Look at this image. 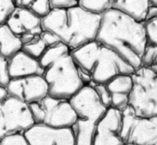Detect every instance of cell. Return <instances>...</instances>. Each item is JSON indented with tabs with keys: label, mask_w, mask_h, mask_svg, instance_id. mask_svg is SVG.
Instances as JSON below:
<instances>
[{
	"label": "cell",
	"mask_w": 157,
	"mask_h": 145,
	"mask_svg": "<svg viewBox=\"0 0 157 145\" xmlns=\"http://www.w3.org/2000/svg\"><path fill=\"white\" fill-rule=\"evenodd\" d=\"M8 135L25 133L35 124L29 105L9 96L2 103Z\"/></svg>",
	"instance_id": "obj_10"
},
{
	"label": "cell",
	"mask_w": 157,
	"mask_h": 145,
	"mask_svg": "<svg viewBox=\"0 0 157 145\" xmlns=\"http://www.w3.org/2000/svg\"><path fill=\"white\" fill-rule=\"evenodd\" d=\"M124 145H133V144H125Z\"/></svg>",
	"instance_id": "obj_36"
},
{
	"label": "cell",
	"mask_w": 157,
	"mask_h": 145,
	"mask_svg": "<svg viewBox=\"0 0 157 145\" xmlns=\"http://www.w3.org/2000/svg\"><path fill=\"white\" fill-rule=\"evenodd\" d=\"M19 7L28 9L41 18L47 16L52 10L50 0H21Z\"/></svg>",
	"instance_id": "obj_18"
},
{
	"label": "cell",
	"mask_w": 157,
	"mask_h": 145,
	"mask_svg": "<svg viewBox=\"0 0 157 145\" xmlns=\"http://www.w3.org/2000/svg\"><path fill=\"white\" fill-rule=\"evenodd\" d=\"M6 135H8V132L7 128H6V116H5L4 111H3L1 103L0 104V141Z\"/></svg>",
	"instance_id": "obj_30"
},
{
	"label": "cell",
	"mask_w": 157,
	"mask_h": 145,
	"mask_svg": "<svg viewBox=\"0 0 157 145\" xmlns=\"http://www.w3.org/2000/svg\"><path fill=\"white\" fill-rule=\"evenodd\" d=\"M40 17L28 9L16 7L6 24L18 37L25 35H40L43 27Z\"/></svg>",
	"instance_id": "obj_13"
},
{
	"label": "cell",
	"mask_w": 157,
	"mask_h": 145,
	"mask_svg": "<svg viewBox=\"0 0 157 145\" xmlns=\"http://www.w3.org/2000/svg\"><path fill=\"white\" fill-rule=\"evenodd\" d=\"M133 88L129 95V107L136 117L157 116V74L152 68L142 66L131 75Z\"/></svg>",
	"instance_id": "obj_6"
},
{
	"label": "cell",
	"mask_w": 157,
	"mask_h": 145,
	"mask_svg": "<svg viewBox=\"0 0 157 145\" xmlns=\"http://www.w3.org/2000/svg\"><path fill=\"white\" fill-rule=\"evenodd\" d=\"M151 120H152V121H153V122L154 123L155 126H156V128H157V116L156 117H154V118H152Z\"/></svg>",
	"instance_id": "obj_34"
},
{
	"label": "cell",
	"mask_w": 157,
	"mask_h": 145,
	"mask_svg": "<svg viewBox=\"0 0 157 145\" xmlns=\"http://www.w3.org/2000/svg\"><path fill=\"white\" fill-rule=\"evenodd\" d=\"M47 49L48 47L41 39L40 35H37L29 42L22 45L21 51L32 58L39 60Z\"/></svg>",
	"instance_id": "obj_19"
},
{
	"label": "cell",
	"mask_w": 157,
	"mask_h": 145,
	"mask_svg": "<svg viewBox=\"0 0 157 145\" xmlns=\"http://www.w3.org/2000/svg\"><path fill=\"white\" fill-rule=\"evenodd\" d=\"M79 7L97 15H101L111 8L110 0H79Z\"/></svg>",
	"instance_id": "obj_20"
},
{
	"label": "cell",
	"mask_w": 157,
	"mask_h": 145,
	"mask_svg": "<svg viewBox=\"0 0 157 145\" xmlns=\"http://www.w3.org/2000/svg\"><path fill=\"white\" fill-rule=\"evenodd\" d=\"M129 107V95L122 94H111L110 108L119 112H124Z\"/></svg>",
	"instance_id": "obj_25"
},
{
	"label": "cell",
	"mask_w": 157,
	"mask_h": 145,
	"mask_svg": "<svg viewBox=\"0 0 157 145\" xmlns=\"http://www.w3.org/2000/svg\"><path fill=\"white\" fill-rule=\"evenodd\" d=\"M106 86L111 94L129 95L133 88V78L131 75H120L110 80Z\"/></svg>",
	"instance_id": "obj_17"
},
{
	"label": "cell",
	"mask_w": 157,
	"mask_h": 145,
	"mask_svg": "<svg viewBox=\"0 0 157 145\" xmlns=\"http://www.w3.org/2000/svg\"><path fill=\"white\" fill-rule=\"evenodd\" d=\"M156 59L157 48L150 45H147L144 54H143L142 58H141L142 66L151 68L156 64Z\"/></svg>",
	"instance_id": "obj_24"
},
{
	"label": "cell",
	"mask_w": 157,
	"mask_h": 145,
	"mask_svg": "<svg viewBox=\"0 0 157 145\" xmlns=\"http://www.w3.org/2000/svg\"><path fill=\"white\" fill-rule=\"evenodd\" d=\"M29 145H75L71 128H52L34 124L24 133Z\"/></svg>",
	"instance_id": "obj_12"
},
{
	"label": "cell",
	"mask_w": 157,
	"mask_h": 145,
	"mask_svg": "<svg viewBox=\"0 0 157 145\" xmlns=\"http://www.w3.org/2000/svg\"><path fill=\"white\" fill-rule=\"evenodd\" d=\"M22 46L21 39L6 24L0 26V55L6 59L20 52Z\"/></svg>",
	"instance_id": "obj_16"
},
{
	"label": "cell",
	"mask_w": 157,
	"mask_h": 145,
	"mask_svg": "<svg viewBox=\"0 0 157 145\" xmlns=\"http://www.w3.org/2000/svg\"><path fill=\"white\" fill-rule=\"evenodd\" d=\"M43 77L48 85V95L70 100L84 86L71 51L62 43L48 48L39 59Z\"/></svg>",
	"instance_id": "obj_3"
},
{
	"label": "cell",
	"mask_w": 157,
	"mask_h": 145,
	"mask_svg": "<svg viewBox=\"0 0 157 145\" xmlns=\"http://www.w3.org/2000/svg\"><path fill=\"white\" fill-rule=\"evenodd\" d=\"M101 15H94L79 6L53 10L41 19L43 30L55 34L71 51L96 40Z\"/></svg>",
	"instance_id": "obj_2"
},
{
	"label": "cell",
	"mask_w": 157,
	"mask_h": 145,
	"mask_svg": "<svg viewBox=\"0 0 157 145\" xmlns=\"http://www.w3.org/2000/svg\"><path fill=\"white\" fill-rule=\"evenodd\" d=\"M153 145H157V143H156V144H153Z\"/></svg>",
	"instance_id": "obj_37"
},
{
	"label": "cell",
	"mask_w": 157,
	"mask_h": 145,
	"mask_svg": "<svg viewBox=\"0 0 157 145\" xmlns=\"http://www.w3.org/2000/svg\"><path fill=\"white\" fill-rule=\"evenodd\" d=\"M10 81L8 69V59L0 55V86L6 87Z\"/></svg>",
	"instance_id": "obj_28"
},
{
	"label": "cell",
	"mask_w": 157,
	"mask_h": 145,
	"mask_svg": "<svg viewBox=\"0 0 157 145\" xmlns=\"http://www.w3.org/2000/svg\"><path fill=\"white\" fill-rule=\"evenodd\" d=\"M71 55L78 68L90 77L91 84H106L117 75H132L136 71L96 40L71 51Z\"/></svg>",
	"instance_id": "obj_4"
},
{
	"label": "cell",
	"mask_w": 157,
	"mask_h": 145,
	"mask_svg": "<svg viewBox=\"0 0 157 145\" xmlns=\"http://www.w3.org/2000/svg\"><path fill=\"white\" fill-rule=\"evenodd\" d=\"M121 136L125 144L153 145L157 143V128L151 118L136 117L128 107L122 112Z\"/></svg>",
	"instance_id": "obj_8"
},
{
	"label": "cell",
	"mask_w": 157,
	"mask_h": 145,
	"mask_svg": "<svg viewBox=\"0 0 157 145\" xmlns=\"http://www.w3.org/2000/svg\"><path fill=\"white\" fill-rule=\"evenodd\" d=\"M0 145H29L24 133L6 135L0 141Z\"/></svg>",
	"instance_id": "obj_26"
},
{
	"label": "cell",
	"mask_w": 157,
	"mask_h": 145,
	"mask_svg": "<svg viewBox=\"0 0 157 145\" xmlns=\"http://www.w3.org/2000/svg\"><path fill=\"white\" fill-rule=\"evenodd\" d=\"M77 119L71 127L75 145H92L98 123L107 111L91 85H85L70 100Z\"/></svg>",
	"instance_id": "obj_5"
},
{
	"label": "cell",
	"mask_w": 157,
	"mask_h": 145,
	"mask_svg": "<svg viewBox=\"0 0 157 145\" xmlns=\"http://www.w3.org/2000/svg\"><path fill=\"white\" fill-rule=\"evenodd\" d=\"M151 68H152V69H153V70L154 71V72L157 74V65H154L152 66Z\"/></svg>",
	"instance_id": "obj_35"
},
{
	"label": "cell",
	"mask_w": 157,
	"mask_h": 145,
	"mask_svg": "<svg viewBox=\"0 0 157 145\" xmlns=\"http://www.w3.org/2000/svg\"><path fill=\"white\" fill-rule=\"evenodd\" d=\"M157 18V7L155 6H150L147 11V16H146L145 21L153 19V18Z\"/></svg>",
	"instance_id": "obj_31"
},
{
	"label": "cell",
	"mask_w": 157,
	"mask_h": 145,
	"mask_svg": "<svg viewBox=\"0 0 157 145\" xmlns=\"http://www.w3.org/2000/svg\"><path fill=\"white\" fill-rule=\"evenodd\" d=\"M40 38L44 41L48 48L52 47L54 45H56L57 44L60 43V40L55 34L49 31L43 30L42 32L40 34Z\"/></svg>",
	"instance_id": "obj_29"
},
{
	"label": "cell",
	"mask_w": 157,
	"mask_h": 145,
	"mask_svg": "<svg viewBox=\"0 0 157 145\" xmlns=\"http://www.w3.org/2000/svg\"><path fill=\"white\" fill-rule=\"evenodd\" d=\"M6 88L9 96L27 104L39 102L48 95V85L43 75L11 79Z\"/></svg>",
	"instance_id": "obj_9"
},
{
	"label": "cell",
	"mask_w": 157,
	"mask_h": 145,
	"mask_svg": "<svg viewBox=\"0 0 157 145\" xmlns=\"http://www.w3.org/2000/svg\"><path fill=\"white\" fill-rule=\"evenodd\" d=\"M52 9L64 10L78 6L79 0H50Z\"/></svg>",
	"instance_id": "obj_27"
},
{
	"label": "cell",
	"mask_w": 157,
	"mask_h": 145,
	"mask_svg": "<svg viewBox=\"0 0 157 145\" xmlns=\"http://www.w3.org/2000/svg\"><path fill=\"white\" fill-rule=\"evenodd\" d=\"M96 41L135 70L142 67L141 58L147 44L144 22L110 8L101 15Z\"/></svg>",
	"instance_id": "obj_1"
},
{
	"label": "cell",
	"mask_w": 157,
	"mask_h": 145,
	"mask_svg": "<svg viewBox=\"0 0 157 145\" xmlns=\"http://www.w3.org/2000/svg\"><path fill=\"white\" fill-rule=\"evenodd\" d=\"M8 69L10 80L44 74L39 60L32 58L21 51L8 59Z\"/></svg>",
	"instance_id": "obj_14"
},
{
	"label": "cell",
	"mask_w": 157,
	"mask_h": 145,
	"mask_svg": "<svg viewBox=\"0 0 157 145\" xmlns=\"http://www.w3.org/2000/svg\"><path fill=\"white\" fill-rule=\"evenodd\" d=\"M112 9L129 15L140 22H144L150 4L149 0H110Z\"/></svg>",
	"instance_id": "obj_15"
},
{
	"label": "cell",
	"mask_w": 157,
	"mask_h": 145,
	"mask_svg": "<svg viewBox=\"0 0 157 145\" xmlns=\"http://www.w3.org/2000/svg\"><path fill=\"white\" fill-rule=\"evenodd\" d=\"M122 112L107 109L97 126L92 145H124L121 136Z\"/></svg>",
	"instance_id": "obj_11"
},
{
	"label": "cell",
	"mask_w": 157,
	"mask_h": 145,
	"mask_svg": "<svg viewBox=\"0 0 157 145\" xmlns=\"http://www.w3.org/2000/svg\"><path fill=\"white\" fill-rule=\"evenodd\" d=\"M144 25L147 37V45L157 48V18L145 21ZM155 65H157V59Z\"/></svg>",
	"instance_id": "obj_21"
},
{
	"label": "cell",
	"mask_w": 157,
	"mask_h": 145,
	"mask_svg": "<svg viewBox=\"0 0 157 145\" xmlns=\"http://www.w3.org/2000/svg\"><path fill=\"white\" fill-rule=\"evenodd\" d=\"M94 89L101 104L107 108H110L111 104V93L109 92L106 84H91Z\"/></svg>",
	"instance_id": "obj_23"
},
{
	"label": "cell",
	"mask_w": 157,
	"mask_h": 145,
	"mask_svg": "<svg viewBox=\"0 0 157 145\" xmlns=\"http://www.w3.org/2000/svg\"><path fill=\"white\" fill-rule=\"evenodd\" d=\"M15 8L14 0H0V26L6 24Z\"/></svg>",
	"instance_id": "obj_22"
},
{
	"label": "cell",
	"mask_w": 157,
	"mask_h": 145,
	"mask_svg": "<svg viewBox=\"0 0 157 145\" xmlns=\"http://www.w3.org/2000/svg\"><path fill=\"white\" fill-rule=\"evenodd\" d=\"M28 105L35 124L64 129L71 128L76 121V114L69 100L48 95L42 101Z\"/></svg>",
	"instance_id": "obj_7"
},
{
	"label": "cell",
	"mask_w": 157,
	"mask_h": 145,
	"mask_svg": "<svg viewBox=\"0 0 157 145\" xmlns=\"http://www.w3.org/2000/svg\"><path fill=\"white\" fill-rule=\"evenodd\" d=\"M9 97V92H8L6 87L0 86V104L6 101Z\"/></svg>",
	"instance_id": "obj_32"
},
{
	"label": "cell",
	"mask_w": 157,
	"mask_h": 145,
	"mask_svg": "<svg viewBox=\"0 0 157 145\" xmlns=\"http://www.w3.org/2000/svg\"><path fill=\"white\" fill-rule=\"evenodd\" d=\"M150 6H155L157 7V0H149Z\"/></svg>",
	"instance_id": "obj_33"
}]
</instances>
